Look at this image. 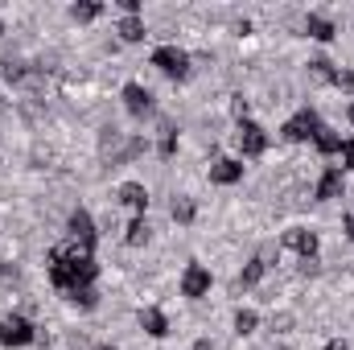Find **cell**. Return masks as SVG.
I'll list each match as a JSON object with an SVG mask.
<instances>
[{"instance_id":"16","label":"cell","mask_w":354,"mask_h":350,"mask_svg":"<svg viewBox=\"0 0 354 350\" xmlns=\"http://www.w3.org/2000/svg\"><path fill=\"white\" fill-rule=\"evenodd\" d=\"M120 37H124V42H140V37H145V21H140V17H124V21H120Z\"/></svg>"},{"instance_id":"6","label":"cell","mask_w":354,"mask_h":350,"mask_svg":"<svg viewBox=\"0 0 354 350\" xmlns=\"http://www.w3.org/2000/svg\"><path fill=\"white\" fill-rule=\"evenodd\" d=\"M66 231H71V243H79V248H91V252H95V223H91L87 210H75L71 223H66Z\"/></svg>"},{"instance_id":"2","label":"cell","mask_w":354,"mask_h":350,"mask_svg":"<svg viewBox=\"0 0 354 350\" xmlns=\"http://www.w3.org/2000/svg\"><path fill=\"white\" fill-rule=\"evenodd\" d=\"M153 66H157L161 75H169V79H185V75H189V54L177 50V46H161V50L153 54Z\"/></svg>"},{"instance_id":"1","label":"cell","mask_w":354,"mask_h":350,"mask_svg":"<svg viewBox=\"0 0 354 350\" xmlns=\"http://www.w3.org/2000/svg\"><path fill=\"white\" fill-rule=\"evenodd\" d=\"M95 272H99V264H95V252L91 248L66 243V248H54L50 252V280H54V288H62L71 297L91 288Z\"/></svg>"},{"instance_id":"28","label":"cell","mask_w":354,"mask_h":350,"mask_svg":"<svg viewBox=\"0 0 354 350\" xmlns=\"http://www.w3.org/2000/svg\"><path fill=\"white\" fill-rule=\"evenodd\" d=\"M326 350H346V342H330Z\"/></svg>"},{"instance_id":"31","label":"cell","mask_w":354,"mask_h":350,"mask_svg":"<svg viewBox=\"0 0 354 350\" xmlns=\"http://www.w3.org/2000/svg\"><path fill=\"white\" fill-rule=\"evenodd\" d=\"M0 33H4V21H0Z\"/></svg>"},{"instance_id":"3","label":"cell","mask_w":354,"mask_h":350,"mask_svg":"<svg viewBox=\"0 0 354 350\" xmlns=\"http://www.w3.org/2000/svg\"><path fill=\"white\" fill-rule=\"evenodd\" d=\"M317 128H322L317 111H313V107H301V111H297V116H292V120H288L280 132H284V140H309Z\"/></svg>"},{"instance_id":"12","label":"cell","mask_w":354,"mask_h":350,"mask_svg":"<svg viewBox=\"0 0 354 350\" xmlns=\"http://www.w3.org/2000/svg\"><path fill=\"white\" fill-rule=\"evenodd\" d=\"M140 326H145V334H153V338H165V334H169V322H165L161 309H140Z\"/></svg>"},{"instance_id":"27","label":"cell","mask_w":354,"mask_h":350,"mask_svg":"<svg viewBox=\"0 0 354 350\" xmlns=\"http://www.w3.org/2000/svg\"><path fill=\"white\" fill-rule=\"evenodd\" d=\"M194 350H214V347H210V342H206V338H202V342H194Z\"/></svg>"},{"instance_id":"23","label":"cell","mask_w":354,"mask_h":350,"mask_svg":"<svg viewBox=\"0 0 354 350\" xmlns=\"http://www.w3.org/2000/svg\"><path fill=\"white\" fill-rule=\"evenodd\" d=\"M174 219L177 223H189V219H194V202H189V198H177L174 202Z\"/></svg>"},{"instance_id":"13","label":"cell","mask_w":354,"mask_h":350,"mask_svg":"<svg viewBox=\"0 0 354 350\" xmlns=\"http://www.w3.org/2000/svg\"><path fill=\"white\" fill-rule=\"evenodd\" d=\"M342 194V169H326L322 181H317V198L326 202V198H338Z\"/></svg>"},{"instance_id":"5","label":"cell","mask_w":354,"mask_h":350,"mask_svg":"<svg viewBox=\"0 0 354 350\" xmlns=\"http://www.w3.org/2000/svg\"><path fill=\"white\" fill-rule=\"evenodd\" d=\"M0 342H4V347H29V342H33V326L12 313V317L0 322Z\"/></svg>"},{"instance_id":"15","label":"cell","mask_w":354,"mask_h":350,"mask_svg":"<svg viewBox=\"0 0 354 350\" xmlns=\"http://www.w3.org/2000/svg\"><path fill=\"white\" fill-rule=\"evenodd\" d=\"M313 140H317V153H326V157L342 149V140H338V136H334V128H326V124H322V128L313 132Z\"/></svg>"},{"instance_id":"30","label":"cell","mask_w":354,"mask_h":350,"mask_svg":"<svg viewBox=\"0 0 354 350\" xmlns=\"http://www.w3.org/2000/svg\"><path fill=\"white\" fill-rule=\"evenodd\" d=\"M99 350H115V347H99Z\"/></svg>"},{"instance_id":"14","label":"cell","mask_w":354,"mask_h":350,"mask_svg":"<svg viewBox=\"0 0 354 350\" xmlns=\"http://www.w3.org/2000/svg\"><path fill=\"white\" fill-rule=\"evenodd\" d=\"M305 29H309V37H317V42H334V21H326V17H317V12H309V21H305Z\"/></svg>"},{"instance_id":"25","label":"cell","mask_w":354,"mask_h":350,"mask_svg":"<svg viewBox=\"0 0 354 350\" xmlns=\"http://www.w3.org/2000/svg\"><path fill=\"white\" fill-rule=\"evenodd\" d=\"M338 153H342V161H346V169H354V140H342V149H338Z\"/></svg>"},{"instance_id":"18","label":"cell","mask_w":354,"mask_h":350,"mask_svg":"<svg viewBox=\"0 0 354 350\" xmlns=\"http://www.w3.org/2000/svg\"><path fill=\"white\" fill-rule=\"evenodd\" d=\"M145 239H149V223H145V214H136V219L128 223V243H132V248H140Z\"/></svg>"},{"instance_id":"24","label":"cell","mask_w":354,"mask_h":350,"mask_svg":"<svg viewBox=\"0 0 354 350\" xmlns=\"http://www.w3.org/2000/svg\"><path fill=\"white\" fill-rule=\"evenodd\" d=\"M177 153V136H174V128H165V140H161V157H174Z\"/></svg>"},{"instance_id":"21","label":"cell","mask_w":354,"mask_h":350,"mask_svg":"<svg viewBox=\"0 0 354 350\" xmlns=\"http://www.w3.org/2000/svg\"><path fill=\"white\" fill-rule=\"evenodd\" d=\"M334 87L342 91H354V71H346V66H334V79H330Z\"/></svg>"},{"instance_id":"29","label":"cell","mask_w":354,"mask_h":350,"mask_svg":"<svg viewBox=\"0 0 354 350\" xmlns=\"http://www.w3.org/2000/svg\"><path fill=\"white\" fill-rule=\"evenodd\" d=\"M351 124H354V103H351Z\"/></svg>"},{"instance_id":"19","label":"cell","mask_w":354,"mask_h":350,"mask_svg":"<svg viewBox=\"0 0 354 350\" xmlns=\"http://www.w3.org/2000/svg\"><path fill=\"white\" fill-rule=\"evenodd\" d=\"M309 75H313L317 83H330V79H334V62H326V58H313V62H309Z\"/></svg>"},{"instance_id":"9","label":"cell","mask_w":354,"mask_h":350,"mask_svg":"<svg viewBox=\"0 0 354 350\" xmlns=\"http://www.w3.org/2000/svg\"><path fill=\"white\" fill-rule=\"evenodd\" d=\"M120 202L132 206L136 214H145V206H149V190H145L140 181H124V185H120Z\"/></svg>"},{"instance_id":"20","label":"cell","mask_w":354,"mask_h":350,"mask_svg":"<svg viewBox=\"0 0 354 350\" xmlns=\"http://www.w3.org/2000/svg\"><path fill=\"white\" fill-rule=\"evenodd\" d=\"M256 326H260V317H256L252 309H239V313H235V334H252Z\"/></svg>"},{"instance_id":"8","label":"cell","mask_w":354,"mask_h":350,"mask_svg":"<svg viewBox=\"0 0 354 350\" xmlns=\"http://www.w3.org/2000/svg\"><path fill=\"white\" fill-rule=\"evenodd\" d=\"M239 177H243V165L235 157H223V161L210 165V181H218V185H235Z\"/></svg>"},{"instance_id":"4","label":"cell","mask_w":354,"mask_h":350,"mask_svg":"<svg viewBox=\"0 0 354 350\" xmlns=\"http://www.w3.org/2000/svg\"><path fill=\"white\" fill-rule=\"evenodd\" d=\"M235 140H239V149H243V157H260L268 149V132L260 124H252V120H239V132H235Z\"/></svg>"},{"instance_id":"26","label":"cell","mask_w":354,"mask_h":350,"mask_svg":"<svg viewBox=\"0 0 354 350\" xmlns=\"http://www.w3.org/2000/svg\"><path fill=\"white\" fill-rule=\"evenodd\" d=\"M346 239H354V214L346 219Z\"/></svg>"},{"instance_id":"22","label":"cell","mask_w":354,"mask_h":350,"mask_svg":"<svg viewBox=\"0 0 354 350\" xmlns=\"http://www.w3.org/2000/svg\"><path fill=\"white\" fill-rule=\"evenodd\" d=\"M264 276V260H252L248 268H243V276H239V284H256Z\"/></svg>"},{"instance_id":"10","label":"cell","mask_w":354,"mask_h":350,"mask_svg":"<svg viewBox=\"0 0 354 350\" xmlns=\"http://www.w3.org/2000/svg\"><path fill=\"white\" fill-rule=\"evenodd\" d=\"M124 103H128L132 116H145V111L153 107V95H149V87H140V83H128V87H124Z\"/></svg>"},{"instance_id":"11","label":"cell","mask_w":354,"mask_h":350,"mask_svg":"<svg viewBox=\"0 0 354 350\" xmlns=\"http://www.w3.org/2000/svg\"><path fill=\"white\" fill-rule=\"evenodd\" d=\"M284 243H288L292 252H301L305 260H309V256L317 252V235H313V231H305V227H297V231H288V235H284Z\"/></svg>"},{"instance_id":"17","label":"cell","mask_w":354,"mask_h":350,"mask_svg":"<svg viewBox=\"0 0 354 350\" xmlns=\"http://www.w3.org/2000/svg\"><path fill=\"white\" fill-rule=\"evenodd\" d=\"M99 12H103V4H99V0H83V4H71V17H75V21H95Z\"/></svg>"},{"instance_id":"7","label":"cell","mask_w":354,"mask_h":350,"mask_svg":"<svg viewBox=\"0 0 354 350\" xmlns=\"http://www.w3.org/2000/svg\"><path fill=\"white\" fill-rule=\"evenodd\" d=\"M181 293H185V297H206V293H210V272H206L202 264H189L185 276H181Z\"/></svg>"}]
</instances>
